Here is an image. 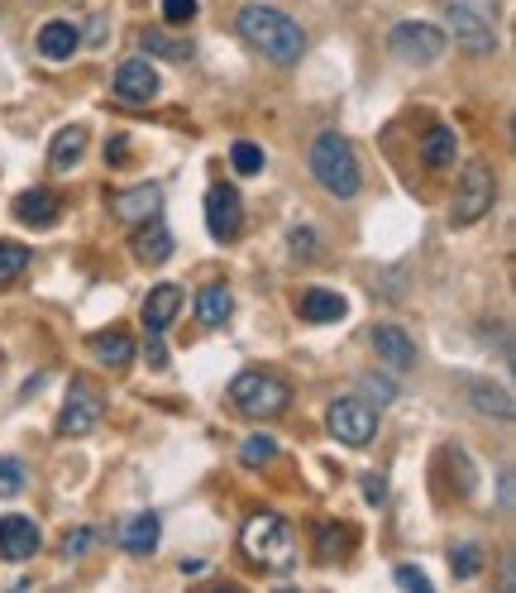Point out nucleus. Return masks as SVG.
Here are the masks:
<instances>
[{
	"instance_id": "nucleus-1",
	"label": "nucleus",
	"mask_w": 516,
	"mask_h": 593,
	"mask_svg": "<svg viewBox=\"0 0 516 593\" xmlns=\"http://www.w3.org/2000/svg\"><path fill=\"white\" fill-rule=\"evenodd\" d=\"M235 29L249 48H259V53L268 58V63H278V67H297L302 63V53H306L302 24H297L292 15H282V10H273V5H244L235 15Z\"/></svg>"
},
{
	"instance_id": "nucleus-2",
	"label": "nucleus",
	"mask_w": 516,
	"mask_h": 593,
	"mask_svg": "<svg viewBox=\"0 0 516 593\" xmlns=\"http://www.w3.org/2000/svg\"><path fill=\"white\" fill-rule=\"evenodd\" d=\"M311 177L320 183V192H330V197H340V201L358 197L364 177H358L354 144L344 139L340 129H326V135H316V144H311Z\"/></svg>"
},
{
	"instance_id": "nucleus-3",
	"label": "nucleus",
	"mask_w": 516,
	"mask_h": 593,
	"mask_svg": "<svg viewBox=\"0 0 516 593\" xmlns=\"http://www.w3.org/2000/svg\"><path fill=\"white\" fill-rule=\"evenodd\" d=\"M230 407L249 421H273L292 407V383L273 369H244L230 383Z\"/></svg>"
},
{
	"instance_id": "nucleus-4",
	"label": "nucleus",
	"mask_w": 516,
	"mask_h": 593,
	"mask_svg": "<svg viewBox=\"0 0 516 593\" xmlns=\"http://www.w3.org/2000/svg\"><path fill=\"white\" fill-rule=\"evenodd\" d=\"M244 551L254 555L259 565H268V570H287L292 555H297L292 527H287L278 512H254L244 522Z\"/></svg>"
},
{
	"instance_id": "nucleus-5",
	"label": "nucleus",
	"mask_w": 516,
	"mask_h": 593,
	"mask_svg": "<svg viewBox=\"0 0 516 593\" xmlns=\"http://www.w3.org/2000/svg\"><path fill=\"white\" fill-rule=\"evenodd\" d=\"M498 201V183H493V168L488 163H464L460 187H454V206H450V225H474L493 211Z\"/></svg>"
},
{
	"instance_id": "nucleus-6",
	"label": "nucleus",
	"mask_w": 516,
	"mask_h": 593,
	"mask_svg": "<svg viewBox=\"0 0 516 593\" xmlns=\"http://www.w3.org/2000/svg\"><path fill=\"white\" fill-rule=\"evenodd\" d=\"M326 427L340 445L364 450V445L378 435V411H374V403H364V397H335L330 411H326Z\"/></svg>"
},
{
	"instance_id": "nucleus-7",
	"label": "nucleus",
	"mask_w": 516,
	"mask_h": 593,
	"mask_svg": "<svg viewBox=\"0 0 516 593\" xmlns=\"http://www.w3.org/2000/svg\"><path fill=\"white\" fill-rule=\"evenodd\" d=\"M101 417H105V397L91 388L87 379H77L72 383V393H67V403L63 411H58V435L63 441H77V435H91L96 427H101Z\"/></svg>"
},
{
	"instance_id": "nucleus-8",
	"label": "nucleus",
	"mask_w": 516,
	"mask_h": 593,
	"mask_svg": "<svg viewBox=\"0 0 516 593\" xmlns=\"http://www.w3.org/2000/svg\"><path fill=\"white\" fill-rule=\"evenodd\" d=\"M392 53L406 58V63H436L440 53H445V34L436 29V24H398V29L388 34Z\"/></svg>"
},
{
	"instance_id": "nucleus-9",
	"label": "nucleus",
	"mask_w": 516,
	"mask_h": 593,
	"mask_svg": "<svg viewBox=\"0 0 516 593\" xmlns=\"http://www.w3.org/2000/svg\"><path fill=\"white\" fill-rule=\"evenodd\" d=\"M206 230H211V239H235L244 230V201H239L235 187L215 183L206 192Z\"/></svg>"
},
{
	"instance_id": "nucleus-10",
	"label": "nucleus",
	"mask_w": 516,
	"mask_h": 593,
	"mask_svg": "<svg viewBox=\"0 0 516 593\" xmlns=\"http://www.w3.org/2000/svg\"><path fill=\"white\" fill-rule=\"evenodd\" d=\"M450 29H454V44H460L464 53H474V58L498 53V29H493V20L474 15V10H460L454 0H450Z\"/></svg>"
},
{
	"instance_id": "nucleus-11",
	"label": "nucleus",
	"mask_w": 516,
	"mask_h": 593,
	"mask_svg": "<svg viewBox=\"0 0 516 593\" xmlns=\"http://www.w3.org/2000/svg\"><path fill=\"white\" fill-rule=\"evenodd\" d=\"M115 96L119 101H129V106H149L153 96H159V72H153L149 58H129V63H119Z\"/></svg>"
},
{
	"instance_id": "nucleus-12",
	"label": "nucleus",
	"mask_w": 516,
	"mask_h": 593,
	"mask_svg": "<svg viewBox=\"0 0 516 593\" xmlns=\"http://www.w3.org/2000/svg\"><path fill=\"white\" fill-rule=\"evenodd\" d=\"M105 206H111L115 221L139 225V221H149V215H163V187L159 183H139V187H129V192H115Z\"/></svg>"
},
{
	"instance_id": "nucleus-13",
	"label": "nucleus",
	"mask_w": 516,
	"mask_h": 593,
	"mask_svg": "<svg viewBox=\"0 0 516 593\" xmlns=\"http://www.w3.org/2000/svg\"><path fill=\"white\" fill-rule=\"evenodd\" d=\"M177 311H183V287L177 283H159L143 297V331H149V341H163Z\"/></svg>"
},
{
	"instance_id": "nucleus-14",
	"label": "nucleus",
	"mask_w": 516,
	"mask_h": 593,
	"mask_svg": "<svg viewBox=\"0 0 516 593\" xmlns=\"http://www.w3.org/2000/svg\"><path fill=\"white\" fill-rule=\"evenodd\" d=\"M129 245H135V259L153 269V263H167V259H173V245H177V239H173V230L163 225V215H149V221L135 225V239H129Z\"/></svg>"
},
{
	"instance_id": "nucleus-15",
	"label": "nucleus",
	"mask_w": 516,
	"mask_h": 593,
	"mask_svg": "<svg viewBox=\"0 0 516 593\" xmlns=\"http://www.w3.org/2000/svg\"><path fill=\"white\" fill-rule=\"evenodd\" d=\"M39 546H43V536L29 517H20V512L0 517V555H5V560H29Z\"/></svg>"
},
{
	"instance_id": "nucleus-16",
	"label": "nucleus",
	"mask_w": 516,
	"mask_h": 593,
	"mask_svg": "<svg viewBox=\"0 0 516 593\" xmlns=\"http://www.w3.org/2000/svg\"><path fill=\"white\" fill-rule=\"evenodd\" d=\"M374 349H378V359L392 373L416 369V341L402 331V325H378V331H374Z\"/></svg>"
},
{
	"instance_id": "nucleus-17",
	"label": "nucleus",
	"mask_w": 516,
	"mask_h": 593,
	"mask_svg": "<svg viewBox=\"0 0 516 593\" xmlns=\"http://www.w3.org/2000/svg\"><path fill=\"white\" fill-rule=\"evenodd\" d=\"M344 311H350V301H344L340 293H330V287H306V293L297 297V317L311 321V325L344 321Z\"/></svg>"
},
{
	"instance_id": "nucleus-18",
	"label": "nucleus",
	"mask_w": 516,
	"mask_h": 593,
	"mask_svg": "<svg viewBox=\"0 0 516 593\" xmlns=\"http://www.w3.org/2000/svg\"><path fill=\"white\" fill-rule=\"evenodd\" d=\"M58 215H63V201H58L53 192H43V187L20 192V197H15V221H20V225L48 230V225H58Z\"/></svg>"
},
{
	"instance_id": "nucleus-19",
	"label": "nucleus",
	"mask_w": 516,
	"mask_h": 593,
	"mask_svg": "<svg viewBox=\"0 0 516 593\" xmlns=\"http://www.w3.org/2000/svg\"><path fill=\"white\" fill-rule=\"evenodd\" d=\"M87 144H91L87 125H63L53 135V149H48V168H53V173H72V168L81 163V153H87Z\"/></svg>"
},
{
	"instance_id": "nucleus-20",
	"label": "nucleus",
	"mask_w": 516,
	"mask_h": 593,
	"mask_svg": "<svg viewBox=\"0 0 516 593\" xmlns=\"http://www.w3.org/2000/svg\"><path fill=\"white\" fill-rule=\"evenodd\" d=\"M77 48H81V34H77V24L72 20H48L39 29V53L48 58V63H67Z\"/></svg>"
},
{
	"instance_id": "nucleus-21",
	"label": "nucleus",
	"mask_w": 516,
	"mask_h": 593,
	"mask_svg": "<svg viewBox=\"0 0 516 593\" xmlns=\"http://www.w3.org/2000/svg\"><path fill=\"white\" fill-rule=\"evenodd\" d=\"M87 345L105 369H129V359H135V341H129L125 331H96Z\"/></svg>"
},
{
	"instance_id": "nucleus-22",
	"label": "nucleus",
	"mask_w": 516,
	"mask_h": 593,
	"mask_svg": "<svg viewBox=\"0 0 516 593\" xmlns=\"http://www.w3.org/2000/svg\"><path fill=\"white\" fill-rule=\"evenodd\" d=\"M159 536H163L159 512H135V517L125 522V531H119V541H125L129 555H149L153 546H159Z\"/></svg>"
},
{
	"instance_id": "nucleus-23",
	"label": "nucleus",
	"mask_w": 516,
	"mask_h": 593,
	"mask_svg": "<svg viewBox=\"0 0 516 593\" xmlns=\"http://www.w3.org/2000/svg\"><path fill=\"white\" fill-rule=\"evenodd\" d=\"M230 311H235V297H230V287H225V283H206L197 293V321L211 325V331L230 321Z\"/></svg>"
},
{
	"instance_id": "nucleus-24",
	"label": "nucleus",
	"mask_w": 516,
	"mask_h": 593,
	"mask_svg": "<svg viewBox=\"0 0 516 593\" xmlns=\"http://www.w3.org/2000/svg\"><path fill=\"white\" fill-rule=\"evenodd\" d=\"M454 153H460V139H454L450 125H436V129H430V135L421 139L426 168H454Z\"/></svg>"
},
{
	"instance_id": "nucleus-25",
	"label": "nucleus",
	"mask_w": 516,
	"mask_h": 593,
	"mask_svg": "<svg viewBox=\"0 0 516 593\" xmlns=\"http://www.w3.org/2000/svg\"><path fill=\"white\" fill-rule=\"evenodd\" d=\"M24 269H29V245H20V239H0V287L20 283Z\"/></svg>"
},
{
	"instance_id": "nucleus-26",
	"label": "nucleus",
	"mask_w": 516,
	"mask_h": 593,
	"mask_svg": "<svg viewBox=\"0 0 516 593\" xmlns=\"http://www.w3.org/2000/svg\"><path fill=\"white\" fill-rule=\"evenodd\" d=\"M139 44H143V53H159V58H167V63H187V58H191V44L167 39L163 29H143Z\"/></svg>"
},
{
	"instance_id": "nucleus-27",
	"label": "nucleus",
	"mask_w": 516,
	"mask_h": 593,
	"mask_svg": "<svg viewBox=\"0 0 516 593\" xmlns=\"http://www.w3.org/2000/svg\"><path fill=\"white\" fill-rule=\"evenodd\" d=\"M469 393H474V407H478V411H493V417H502V421L512 417V397H507V388H488V383H469Z\"/></svg>"
},
{
	"instance_id": "nucleus-28",
	"label": "nucleus",
	"mask_w": 516,
	"mask_h": 593,
	"mask_svg": "<svg viewBox=\"0 0 516 593\" xmlns=\"http://www.w3.org/2000/svg\"><path fill=\"white\" fill-rule=\"evenodd\" d=\"M230 168H235L239 177L263 173V149H259V144H249V139H239L235 149H230Z\"/></svg>"
},
{
	"instance_id": "nucleus-29",
	"label": "nucleus",
	"mask_w": 516,
	"mask_h": 593,
	"mask_svg": "<svg viewBox=\"0 0 516 593\" xmlns=\"http://www.w3.org/2000/svg\"><path fill=\"white\" fill-rule=\"evenodd\" d=\"M24 493V465L20 459H0V498H20Z\"/></svg>"
},
{
	"instance_id": "nucleus-30",
	"label": "nucleus",
	"mask_w": 516,
	"mask_h": 593,
	"mask_svg": "<svg viewBox=\"0 0 516 593\" xmlns=\"http://www.w3.org/2000/svg\"><path fill=\"white\" fill-rule=\"evenodd\" d=\"M273 455H278V441H273V435H249L244 450H239V459H244V465H268Z\"/></svg>"
},
{
	"instance_id": "nucleus-31",
	"label": "nucleus",
	"mask_w": 516,
	"mask_h": 593,
	"mask_svg": "<svg viewBox=\"0 0 516 593\" xmlns=\"http://www.w3.org/2000/svg\"><path fill=\"white\" fill-rule=\"evenodd\" d=\"M450 565H454V579H474L478 570H483V555H478V546L469 541V546H460L450 555Z\"/></svg>"
},
{
	"instance_id": "nucleus-32",
	"label": "nucleus",
	"mask_w": 516,
	"mask_h": 593,
	"mask_svg": "<svg viewBox=\"0 0 516 593\" xmlns=\"http://www.w3.org/2000/svg\"><path fill=\"white\" fill-rule=\"evenodd\" d=\"M163 20L173 24V29H183V24L197 20V0H163Z\"/></svg>"
},
{
	"instance_id": "nucleus-33",
	"label": "nucleus",
	"mask_w": 516,
	"mask_h": 593,
	"mask_svg": "<svg viewBox=\"0 0 516 593\" xmlns=\"http://www.w3.org/2000/svg\"><path fill=\"white\" fill-rule=\"evenodd\" d=\"M358 383H364V393H374V397H378V407H388L392 397H398V388H392L388 379H378V373H364Z\"/></svg>"
},
{
	"instance_id": "nucleus-34",
	"label": "nucleus",
	"mask_w": 516,
	"mask_h": 593,
	"mask_svg": "<svg viewBox=\"0 0 516 593\" xmlns=\"http://www.w3.org/2000/svg\"><path fill=\"white\" fill-rule=\"evenodd\" d=\"M398 584L412 593H430V579H426V570H416V565H398Z\"/></svg>"
},
{
	"instance_id": "nucleus-35",
	"label": "nucleus",
	"mask_w": 516,
	"mask_h": 593,
	"mask_svg": "<svg viewBox=\"0 0 516 593\" xmlns=\"http://www.w3.org/2000/svg\"><path fill=\"white\" fill-rule=\"evenodd\" d=\"M91 531L87 527H77V531H67V536H63V555H67V560H72V555H81V551H87L91 546Z\"/></svg>"
},
{
	"instance_id": "nucleus-36",
	"label": "nucleus",
	"mask_w": 516,
	"mask_h": 593,
	"mask_svg": "<svg viewBox=\"0 0 516 593\" xmlns=\"http://www.w3.org/2000/svg\"><path fill=\"white\" fill-rule=\"evenodd\" d=\"M292 249L302 254V259H311V254H316V230H292Z\"/></svg>"
},
{
	"instance_id": "nucleus-37",
	"label": "nucleus",
	"mask_w": 516,
	"mask_h": 593,
	"mask_svg": "<svg viewBox=\"0 0 516 593\" xmlns=\"http://www.w3.org/2000/svg\"><path fill=\"white\" fill-rule=\"evenodd\" d=\"M460 10H474V15H483V20H498V0H454Z\"/></svg>"
},
{
	"instance_id": "nucleus-38",
	"label": "nucleus",
	"mask_w": 516,
	"mask_h": 593,
	"mask_svg": "<svg viewBox=\"0 0 516 593\" xmlns=\"http://www.w3.org/2000/svg\"><path fill=\"white\" fill-rule=\"evenodd\" d=\"M125 153H129V139H125V135H115L111 144H105V163H119Z\"/></svg>"
},
{
	"instance_id": "nucleus-39",
	"label": "nucleus",
	"mask_w": 516,
	"mask_h": 593,
	"mask_svg": "<svg viewBox=\"0 0 516 593\" xmlns=\"http://www.w3.org/2000/svg\"><path fill=\"white\" fill-rule=\"evenodd\" d=\"M382 493H388V483H382L378 474H368V479H364V498H368V503H382Z\"/></svg>"
},
{
	"instance_id": "nucleus-40",
	"label": "nucleus",
	"mask_w": 516,
	"mask_h": 593,
	"mask_svg": "<svg viewBox=\"0 0 516 593\" xmlns=\"http://www.w3.org/2000/svg\"><path fill=\"white\" fill-rule=\"evenodd\" d=\"M101 39H105V20L96 15V20H91V44H101Z\"/></svg>"
}]
</instances>
